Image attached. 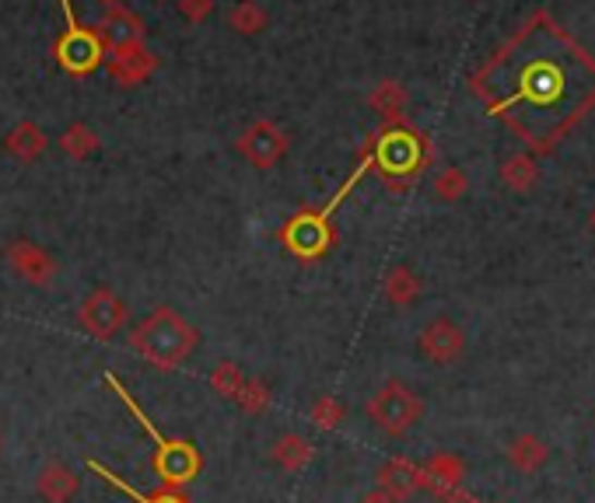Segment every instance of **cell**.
Wrapping results in <instances>:
<instances>
[{
    "label": "cell",
    "instance_id": "obj_1",
    "mask_svg": "<svg viewBox=\"0 0 595 503\" xmlns=\"http://www.w3.org/2000/svg\"><path fill=\"white\" fill-rule=\"evenodd\" d=\"M487 109L533 150H550L595 106V60L547 14H533L473 77Z\"/></svg>",
    "mask_w": 595,
    "mask_h": 503
},
{
    "label": "cell",
    "instance_id": "obj_2",
    "mask_svg": "<svg viewBox=\"0 0 595 503\" xmlns=\"http://www.w3.org/2000/svg\"><path fill=\"white\" fill-rule=\"evenodd\" d=\"M106 384L116 392V398L123 402V406L134 413V419L141 424V430L147 433V438L155 441V451H151V468L158 473L161 486H169V490H183V486H190L196 476L204 473V455H201V447H196L193 441L186 438H165V433L155 427V419L147 416L141 406H137V398L130 395L126 384L116 378V375H106Z\"/></svg>",
    "mask_w": 595,
    "mask_h": 503
},
{
    "label": "cell",
    "instance_id": "obj_3",
    "mask_svg": "<svg viewBox=\"0 0 595 503\" xmlns=\"http://www.w3.org/2000/svg\"><path fill=\"white\" fill-rule=\"evenodd\" d=\"M361 155L368 158L372 172L386 179L389 189H406L427 168V161H432V144L406 123H386L365 144Z\"/></svg>",
    "mask_w": 595,
    "mask_h": 503
},
{
    "label": "cell",
    "instance_id": "obj_4",
    "mask_svg": "<svg viewBox=\"0 0 595 503\" xmlns=\"http://www.w3.org/2000/svg\"><path fill=\"white\" fill-rule=\"evenodd\" d=\"M196 343H201V332L169 305H158L144 322L130 329V349L158 371H175L193 354Z\"/></svg>",
    "mask_w": 595,
    "mask_h": 503
},
{
    "label": "cell",
    "instance_id": "obj_5",
    "mask_svg": "<svg viewBox=\"0 0 595 503\" xmlns=\"http://www.w3.org/2000/svg\"><path fill=\"white\" fill-rule=\"evenodd\" d=\"M365 172H372L368 168V158L361 155V161H357V168L351 172V179L343 182L340 186V193L329 199L326 207H319V210H312V207H305V210H298L291 221L277 231V238H280V245H284L294 259H302V262H316V259H323L329 248H333V242H337V231H333V224H329V217H333V210L343 204L347 199V193H351L354 186H357V179L365 175Z\"/></svg>",
    "mask_w": 595,
    "mask_h": 503
},
{
    "label": "cell",
    "instance_id": "obj_6",
    "mask_svg": "<svg viewBox=\"0 0 595 503\" xmlns=\"http://www.w3.org/2000/svg\"><path fill=\"white\" fill-rule=\"evenodd\" d=\"M365 413L378 430L389 433V438H403V433H410L424 419V398L413 392L406 381L389 378L382 389L368 398Z\"/></svg>",
    "mask_w": 595,
    "mask_h": 503
},
{
    "label": "cell",
    "instance_id": "obj_7",
    "mask_svg": "<svg viewBox=\"0 0 595 503\" xmlns=\"http://www.w3.org/2000/svg\"><path fill=\"white\" fill-rule=\"evenodd\" d=\"M60 11H63V22L68 28L60 32V39L53 46V57L68 74L74 77H88L92 71H98L106 60V46L102 39L95 36V28H85L77 22V14L71 8V0H60Z\"/></svg>",
    "mask_w": 595,
    "mask_h": 503
},
{
    "label": "cell",
    "instance_id": "obj_8",
    "mask_svg": "<svg viewBox=\"0 0 595 503\" xmlns=\"http://www.w3.org/2000/svg\"><path fill=\"white\" fill-rule=\"evenodd\" d=\"M126 322H130L126 300L116 291H109V287L92 291L77 308V326L85 329L88 335H95V340H102V343L112 340L116 332H123Z\"/></svg>",
    "mask_w": 595,
    "mask_h": 503
},
{
    "label": "cell",
    "instance_id": "obj_9",
    "mask_svg": "<svg viewBox=\"0 0 595 503\" xmlns=\"http://www.w3.org/2000/svg\"><path fill=\"white\" fill-rule=\"evenodd\" d=\"M288 147H291L288 133L280 130L274 120H256V123H250V126L239 133V140H235L239 155L250 161L253 168H263V172L284 161Z\"/></svg>",
    "mask_w": 595,
    "mask_h": 503
},
{
    "label": "cell",
    "instance_id": "obj_10",
    "mask_svg": "<svg viewBox=\"0 0 595 503\" xmlns=\"http://www.w3.org/2000/svg\"><path fill=\"white\" fill-rule=\"evenodd\" d=\"M102 66L120 88H137V84H144L158 71V57L144 42H120L106 49Z\"/></svg>",
    "mask_w": 595,
    "mask_h": 503
},
{
    "label": "cell",
    "instance_id": "obj_11",
    "mask_svg": "<svg viewBox=\"0 0 595 503\" xmlns=\"http://www.w3.org/2000/svg\"><path fill=\"white\" fill-rule=\"evenodd\" d=\"M417 346L432 364L452 367L462 354H466V332H462V326H456L452 318H432V322L421 329Z\"/></svg>",
    "mask_w": 595,
    "mask_h": 503
},
{
    "label": "cell",
    "instance_id": "obj_12",
    "mask_svg": "<svg viewBox=\"0 0 595 503\" xmlns=\"http://www.w3.org/2000/svg\"><path fill=\"white\" fill-rule=\"evenodd\" d=\"M4 259L25 283H32V287H49L53 277H57V259L36 242H25V238L11 242L4 248Z\"/></svg>",
    "mask_w": 595,
    "mask_h": 503
},
{
    "label": "cell",
    "instance_id": "obj_13",
    "mask_svg": "<svg viewBox=\"0 0 595 503\" xmlns=\"http://www.w3.org/2000/svg\"><path fill=\"white\" fill-rule=\"evenodd\" d=\"M462 479H466V462L452 455V451H438V455H432L421 465V486L427 493H435L438 500L456 493Z\"/></svg>",
    "mask_w": 595,
    "mask_h": 503
},
{
    "label": "cell",
    "instance_id": "obj_14",
    "mask_svg": "<svg viewBox=\"0 0 595 503\" xmlns=\"http://www.w3.org/2000/svg\"><path fill=\"white\" fill-rule=\"evenodd\" d=\"M95 36L102 46H120V42H144V22L123 4H106L95 22Z\"/></svg>",
    "mask_w": 595,
    "mask_h": 503
},
{
    "label": "cell",
    "instance_id": "obj_15",
    "mask_svg": "<svg viewBox=\"0 0 595 503\" xmlns=\"http://www.w3.org/2000/svg\"><path fill=\"white\" fill-rule=\"evenodd\" d=\"M375 482H378V490H386L392 500H400V503L424 490V486H421V465L410 462V458H389L375 473Z\"/></svg>",
    "mask_w": 595,
    "mask_h": 503
},
{
    "label": "cell",
    "instance_id": "obj_16",
    "mask_svg": "<svg viewBox=\"0 0 595 503\" xmlns=\"http://www.w3.org/2000/svg\"><path fill=\"white\" fill-rule=\"evenodd\" d=\"M81 479L74 476V468H68L63 462H46L36 476V493L46 503H71L77 496Z\"/></svg>",
    "mask_w": 595,
    "mask_h": 503
},
{
    "label": "cell",
    "instance_id": "obj_17",
    "mask_svg": "<svg viewBox=\"0 0 595 503\" xmlns=\"http://www.w3.org/2000/svg\"><path fill=\"white\" fill-rule=\"evenodd\" d=\"M46 147H49V137H46V130L39 123H32V120H22L19 126H14L8 137H4V150L11 158H19L25 164L32 161H39L46 155Z\"/></svg>",
    "mask_w": 595,
    "mask_h": 503
},
{
    "label": "cell",
    "instance_id": "obj_18",
    "mask_svg": "<svg viewBox=\"0 0 595 503\" xmlns=\"http://www.w3.org/2000/svg\"><path fill=\"white\" fill-rule=\"evenodd\" d=\"M547 462H550V447L543 438H536V433H519V438L508 444V465L522 476H536Z\"/></svg>",
    "mask_w": 595,
    "mask_h": 503
},
{
    "label": "cell",
    "instance_id": "obj_19",
    "mask_svg": "<svg viewBox=\"0 0 595 503\" xmlns=\"http://www.w3.org/2000/svg\"><path fill=\"white\" fill-rule=\"evenodd\" d=\"M274 462L284 468V473H302V468L316 458V447H312L308 438H302V433H284V438L274 441Z\"/></svg>",
    "mask_w": 595,
    "mask_h": 503
},
{
    "label": "cell",
    "instance_id": "obj_20",
    "mask_svg": "<svg viewBox=\"0 0 595 503\" xmlns=\"http://www.w3.org/2000/svg\"><path fill=\"white\" fill-rule=\"evenodd\" d=\"M88 468H92L95 476H102L109 486H116V490H123L134 503H190V496H186L183 490H169V486H161V490H155V493H137L134 486L123 482L116 473H109V468H106L102 462H95V458H88Z\"/></svg>",
    "mask_w": 595,
    "mask_h": 503
},
{
    "label": "cell",
    "instance_id": "obj_21",
    "mask_svg": "<svg viewBox=\"0 0 595 503\" xmlns=\"http://www.w3.org/2000/svg\"><path fill=\"white\" fill-rule=\"evenodd\" d=\"M368 106L382 115L386 123H403V112H406V88L400 81H382L375 84V91L368 95Z\"/></svg>",
    "mask_w": 595,
    "mask_h": 503
},
{
    "label": "cell",
    "instance_id": "obj_22",
    "mask_svg": "<svg viewBox=\"0 0 595 503\" xmlns=\"http://www.w3.org/2000/svg\"><path fill=\"white\" fill-rule=\"evenodd\" d=\"M382 291H386V300L396 308H410L413 300L421 297V280L417 273L410 270V266H392L382 280Z\"/></svg>",
    "mask_w": 595,
    "mask_h": 503
},
{
    "label": "cell",
    "instance_id": "obj_23",
    "mask_svg": "<svg viewBox=\"0 0 595 503\" xmlns=\"http://www.w3.org/2000/svg\"><path fill=\"white\" fill-rule=\"evenodd\" d=\"M60 147H63V155H68V158L88 161L95 150L102 147V140H98V133L88 123H71L68 130L60 133Z\"/></svg>",
    "mask_w": 595,
    "mask_h": 503
},
{
    "label": "cell",
    "instance_id": "obj_24",
    "mask_svg": "<svg viewBox=\"0 0 595 503\" xmlns=\"http://www.w3.org/2000/svg\"><path fill=\"white\" fill-rule=\"evenodd\" d=\"M536 175H539V168H536V161L529 158V155H511L501 164L505 186L515 189V193H529V189H533L536 186Z\"/></svg>",
    "mask_w": 595,
    "mask_h": 503
},
{
    "label": "cell",
    "instance_id": "obj_25",
    "mask_svg": "<svg viewBox=\"0 0 595 503\" xmlns=\"http://www.w3.org/2000/svg\"><path fill=\"white\" fill-rule=\"evenodd\" d=\"M270 22V14L263 11V4H256V0H239L235 8L228 11V25L239 32V36H256V32H263Z\"/></svg>",
    "mask_w": 595,
    "mask_h": 503
},
{
    "label": "cell",
    "instance_id": "obj_26",
    "mask_svg": "<svg viewBox=\"0 0 595 503\" xmlns=\"http://www.w3.org/2000/svg\"><path fill=\"white\" fill-rule=\"evenodd\" d=\"M312 424H316L319 430H337L343 419H347V406L337 398V395H319L316 402H312Z\"/></svg>",
    "mask_w": 595,
    "mask_h": 503
},
{
    "label": "cell",
    "instance_id": "obj_27",
    "mask_svg": "<svg viewBox=\"0 0 595 503\" xmlns=\"http://www.w3.org/2000/svg\"><path fill=\"white\" fill-rule=\"evenodd\" d=\"M470 189V179L462 168H441L438 179H435V196L445 199V204H456V199H462Z\"/></svg>",
    "mask_w": 595,
    "mask_h": 503
},
{
    "label": "cell",
    "instance_id": "obj_28",
    "mask_svg": "<svg viewBox=\"0 0 595 503\" xmlns=\"http://www.w3.org/2000/svg\"><path fill=\"white\" fill-rule=\"evenodd\" d=\"M242 371H239V364H231V360H221L218 367L210 371V389L218 392L221 398H235L239 389H242Z\"/></svg>",
    "mask_w": 595,
    "mask_h": 503
},
{
    "label": "cell",
    "instance_id": "obj_29",
    "mask_svg": "<svg viewBox=\"0 0 595 503\" xmlns=\"http://www.w3.org/2000/svg\"><path fill=\"white\" fill-rule=\"evenodd\" d=\"M235 402L245 409V413H253V416H263L270 409V402H274V395H270V389L263 381H242V389H239V395H235Z\"/></svg>",
    "mask_w": 595,
    "mask_h": 503
},
{
    "label": "cell",
    "instance_id": "obj_30",
    "mask_svg": "<svg viewBox=\"0 0 595 503\" xmlns=\"http://www.w3.org/2000/svg\"><path fill=\"white\" fill-rule=\"evenodd\" d=\"M175 4H179V14H183L190 25H201L214 14V0H175Z\"/></svg>",
    "mask_w": 595,
    "mask_h": 503
},
{
    "label": "cell",
    "instance_id": "obj_31",
    "mask_svg": "<svg viewBox=\"0 0 595 503\" xmlns=\"http://www.w3.org/2000/svg\"><path fill=\"white\" fill-rule=\"evenodd\" d=\"M357 503H400V500H392L386 490H378V486H375V490H368L365 496H361Z\"/></svg>",
    "mask_w": 595,
    "mask_h": 503
},
{
    "label": "cell",
    "instance_id": "obj_32",
    "mask_svg": "<svg viewBox=\"0 0 595 503\" xmlns=\"http://www.w3.org/2000/svg\"><path fill=\"white\" fill-rule=\"evenodd\" d=\"M438 503H481V500L470 496V493H462V490H456V493H449V496H441Z\"/></svg>",
    "mask_w": 595,
    "mask_h": 503
},
{
    "label": "cell",
    "instance_id": "obj_33",
    "mask_svg": "<svg viewBox=\"0 0 595 503\" xmlns=\"http://www.w3.org/2000/svg\"><path fill=\"white\" fill-rule=\"evenodd\" d=\"M588 224H592V231H595V210H592V217H588Z\"/></svg>",
    "mask_w": 595,
    "mask_h": 503
},
{
    "label": "cell",
    "instance_id": "obj_34",
    "mask_svg": "<svg viewBox=\"0 0 595 503\" xmlns=\"http://www.w3.org/2000/svg\"><path fill=\"white\" fill-rule=\"evenodd\" d=\"M102 4H120V0H102Z\"/></svg>",
    "mask_w": 595,
    "mask_h": 503
},
{
    "label": "cell",
    "instance_id": "obj_35",
    "mask_svg": "<svg viewBox=\"0 0 595 503\" xmlns=\"http://www.w3.org/2000/svg\"><path fill=\"white\" fill-rule=\"evenodd\" d=\"M0 447H4V438H0Z\"/></svg>",
    "mask_w": 595,
    "mask_h": 503
}]
</instances>
